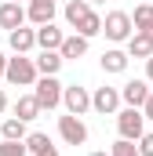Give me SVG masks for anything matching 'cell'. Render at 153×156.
Here are the masks:
<instances>
[{"mask_svg":"<svg viewBox=\"0 0 153 156\" xmlns=\"http://www.w3.org/2000/svg\"><path fill=\"white\" fill-rule=\"evenodd\" d=\"M37 76H40L37 66H33V58H26V55H15V58H7V66H4V80L15 83V87H33Z\"/></svg>","mask_w":153,"mask_h":156,"instance_id":"obj_1","label":"cell"},{"mask_svg":"<svg viewBox=\"0 0 153 156\" xmlns=\"http://www.w3.org/2000/svg\"><path fill=\"white\" fill-rule=\"evenodd\" d=\"M33 98H37L40 113H44V109H58V105H62V83H58V76H37Z\"/></svg>","mask_w":153,"mask_h":156,"instance_id":"obj_2","label":"cell"},{"mask_svg":"<svg viewBox=\"0 0 153 156\" xmlns=\"http://www.w3.org/2000/svg\"><path fill=\"white\" fill-rule=\"evenodd\" d=\"M117 131H120V138H128V142H139L142 138V131H146V116H142V109H117Z\"/></svg>","mask_w":153,"mask_h":156,"instance_id":"obj_3","label":"cell"},{"mask_svg":"<svg viewBox=\"0 0 153 156\" xmlns=\"http://www.w3.org/2000/svg\"><path fill=\"white\" fill-rule=\"evenodd\" d=\"M102 33H106V40H113V44H124V40L135 33L131 29V15L128 11H110L102 18Z\"/></svg>","mask_w":153,"mask_h":156,"instance_id":"obj_4","label":"cell"},{"mask_svg":"<svg viewBox=\"0 0 153 156\" xmlns=\"http://www.w3.org/2000/svg\"><path fill=\"white\" fill-rule=\"evenodd\" d=\"M58 134H62L66 145H84V142H88V127H84V120L73 116V113L58 116Z\"/></svg>","mask_w":153,"mask_h":156,"instance_id":"obj_5","label":"cell"},{"mask_svg":"<svg viewBox=\"0 0 153 156\" xmlns=\"http://www.w3.org/2000/svg\"><path fill=\"white\" fill-rule=\"evenodd\" d=\"M62 105H66V113H73V116H84L88 109H91V94H88V87H62Z\"/></svg>","mask_w":153,"mask_h":156,"instance_id":"obj_6","label":"cell"},{"mask_svg":"<svg viewBox=\"0 0 153 156\" xmlns=\"http://www.w3.org/2000/svg\"><path fill=\"white\" fill-rule=\"evenodd\" d=\"M91 109L102 113V116H113L117 109H120V87H99L91 94Z\"/></svg>","mask_w":153,"mask_h":156,"instance_id":"obj_7","label":"cell"},{"mask_svg":"<svg viewBox=\"0 0 153 156\" xmlns=\"http://www.w3.org/2000/svg\"><path fill=\"white\" fill-rule=\"evenodd\" d=\"M146 94H150V83H146V80H128V83L120 87V102L131 105V109H142Z\"/></svg>","mask_w":153,"mask_h":156,"instance_id":"obj_8","label":"cell"},{"mask_svg":"<svg viewBox=\"0 0 153 156\" xmlns=\"http://www.w3.org/2000/svg\"><path fill=\"white\" fill-rule=\"evenodd\" d=\"M55 11H58V0H29L26 18H29L33 26H44V22H51V18H55Z\"/></svg>","mask_w":153,"mask_h":156,"instance_id":"obj_9","label":"cell"},{"mask_svg":"<svg viewBox=\"0 0 153 156\" xmlns=\"http://www.w3.org/2000/svg\"><path fill=\"white\" fill-rule=\"evenodd\" d=\"M7 44H11V51H15V55H26V51H33V47H37V29L18 26V29H11V33H7Z\"/></svg>","mask_w":153,"mask_h":156,"instance_id":"obj_10","label":"cell"},{"mask_svg":"<svg viewBox=\"0 0 153 156\" xmlns=\"http://www.w3.org/2000/svg\"><path fill=\"white\" fill-rule=\"evenodd\" d=\"M22 22H26V7H22V4H11V0H4V4H0V29H7V33H11V29H18Z\"/></svg>","mask_w":153,"mask_h":156,"instance_id":"obj_11","label":"cell"},{"mask_svg":"<svg viewBox=\"0 0 153 156\" xmlns=\"http://www.w3.org/2000/svg\"><path fill=\"white\" fill-rule=\"evenodd\" d=\"M62 29L55 26V22H44V26H37V47L40 51H58V44H62Z\"/></svg>","mask_w":153,"mask_h":156,"instance_id":"obj_12","label":"cell"},{"mask_svg":"<svg viewBox=\"0 0 153 156\" xmlns=\"http://www.w3.org/2000/svg\"><path fill=\"white\" fill-rule=\"evenodd\" d=\"M99 62H102V69H106V73H124L131 58H128V51H120V47H110V51H102V58H99Z\"/></svg>","mask_w":153,"mask_h":156,"instance_id":"obj_13","label":"cell"},{"mask_svg":"<svg viewBox=\"0 0 153 156\" xmlns=\"http://www.w3.org/2000/svg\"><path fill=\"white\" fill-rule=\"evenodd\" d=\"M58 55H62V62H69V58H84V55H88V40L84 37H66L62 40V44H58Z\"/></svg>","mask_w":153,"mask_h":156,"instance_id":"obj_14","label":"cell"},{"mask_svg":"<svg viewBox=\"0 0 153 156\" xmlns=\"http://www.w3.org/2000/svg\"><path fill=\"white\" fill-rule=\"evenodd\" d=\"M33 66H37L40 76H55L62 69V55L58 51H40V58H33Z\"/></svg>","mask_w":153,"mask_h":156,"instance_id":"obj_15","label":"cell"},{"mask_svg":"<svg viewBox=\"0 0 153 156\" xmlns=\"http://www.w3.org/2000/svg\"><path fill=\"white\" fill-rule=\"evenodd\" d=\"M73 29H76V37H84V40H91V37H99V33H102V18H99V15H95V11H88V15H84V18H80V22H76Z\"/></svg>","mask_w":153,"mask_h":156,"instance_id":"obj_16","label":"cell"},{"mask_svg":"<svg viewBox=\"0 0 153 156\" xmlns=\"http://www.w3.org/2000/svg\"><path fill=\"white\" fill-rule=\"evenodd\" d=\"M124 44H128V58H150L153 55V44L142 37V33H131Z\"/></svg>","mask_w":153,"mask_h":156,"instance_id":"obj_17","label":"cell"},{"mask_svg":"<svg viewBox=\"0 0 153 156\" xmlns=\"http://www.w3.org/2000/svg\"><path fill=\"white\" fill-rule=\"evenodd\" d=\"M150 26H153V4L146 0V4L135 7V15H131V29H135V33H146Z\"/></svg>","mask_w":153,"mask_h":156,"instance_id":"obj_18","label":"cell"},{"mask_svg":"<svg viewBox=\"0 0 153 156\" xmlns=\"http://www.w3.org/2000/svg\"><path fill=\"white\" fill-rule=\"evenodd\" d=\"M15 116H18V120H26V123H29V120H37V116H40L37 98H33V94H22V98L15 102Z\"/></svg>","mask_w":153,"mask_h":156,"instance_id":"obj_19","label":"cell"},{"mask_svg":"<svg viewBox=\"0 0 153 156\" xmlns=\"http://www.w3.org/2000/svg\"><path fill=\"white\" fill-rule=\"evenodd\" d=\"M0 138L22 142V138H26V120H18V116H7L4 123H0Z\"/></svg>","mask_w":153,"mask_h":156,"instance_id":"obj_20","label":"cell"},{"mask_svg":"<svg viewBox=\"0 0 153 156\" xmlns=\"http://www.w3.org/2000/svg\"><path fill=\"white\" fill-rule=\"evenodd\" d=\"M22 142H26V153H29V156H40V153H47V149H51V138H47L44 131H33V134H26Z\"/></svg>","mask_w":153,"mask_h":156,"instance_id":"obj_21","label":"cell"},{"mask_svg":"<svg viewBox=\"0 0 153 156\" xmlns=\"http://www.w3.org/2000/svg\"><path fill=\"white\" fill-rule=\"evenodd\" d=\"M88 11H91V4H88V0H69V4H66V22H69V26H76Z\"/></svg>","mask_w":153,"mask_h":156,"instance_id":"obj_22","label":"cell"},{"mask_svg":"<svg viewBox=\"0 0 153 156\" xmlns=\"http://www.w3.org/2000/svg\"><path fill=\"white\" fill-rule=\"evenodd\" d=\"M0 156H29V153H26V142H11V138H0Z\"/></svg>","mask_w":153,"mask_h":156,"instance_id":"obj_23","label":"cell"},{"mask_svg":"<svg viewBox=\"0 0 153 156\" xmlns=\"http://www.w3.org/2000/svg\"><path fill=\"white\" fill-rule=\"evenodd\" d=\"M110 156H139V145H135V142H128V138H117L113 149H110Z\"/></svg>","mask_w":153,"mask_h":156,"instance_id":"obj_24","label":"cell"},{"mask_svg":"<svg viewBox=\"0 0 153 156\" xmlns=\"http://www.w3.org/2000/svg\"><path fill=\"white\" fill-rule=\"evenodd\" d=\"M139 156H153V131H142V138H139Z\"/></svg>","mask_w":153,"mask_h":156,"instance_id":"obj_25","label":"cell"},{"mask_svg":"<svg viewBox=\"0 0 153 156\" xmlns=\"http://www.w3.org/2000/svg\"><path fill=\"white\" fill-rule=\"evenodd\" d=\"M142 116H146V120H153V91L146 94V102H142Z\"/></svg>","mask_w":153,"mask_h":156,"instance_id":"obj_26","label":"cell"},{"mask_svg":"<svg viewBox=\"0 0 153 156\" xmlns=\"http://www.w3.org/2000/svg\"><path fill=\"white\" fill-rule=\"evenodd\" d=\"M146 83H153V55L146 58Z\"/></svg>","mask_w":153,"mask_h":156,"instance_id":"obj_27","label":"cell"},{"mask_svg":"<svg viewBox=\"0 0 153 156\" xmlns=\"http://www.w3.org/2000/svg\"><path fill=\"white\" fill-rule=\"evenodd\" d=\"M4 109H7V94L0 91V113H4Z\"/></svg>","mask_w":153,"mask_h":156,"instance_id":"obj_28","label":"cell"},{"mask_svg":"<svg viewBox=\"0 0 153 156\" xmlns=\"http://www.w3.org/2000/svg\"><path fill=\"white\" fill-rule=\"evenodd\" d=\"M40 156H58V149H55V145H51V149H47V153H40Z\"/></svg>","mask_w":153,"mask_h":156,"instance_id":"obj_29","label":"cell"},{"mask_svg":"<svg viewBox=\"0 0 153 156\" xmlns=\"http://www.w3.org/2000/svg\"><path fill=\"white\" fill-rule=\"evenodd\" d=\"M142 37H146V40H150V44H153V26H150V29H146V33H142Z\"/></svg>","mask_w":153,"mask_h":156,"instance_id":"obj_30","label":"cell"},{"mask_svg":"<svg viewBox=\"0 0 153 156\" xmlns=\"http://www.w3.org/2000/svg\"><path fill=\"white\" fill-rule=\"evenodd\" d=\"M4 66H7V58H4V55H0V76H4Z\"/></svg>","mask_w":153,"mask_h":156,"instance_id":"obj_31","label":"cell"},{"mask_svg":"<svg viewBox=\"0 0 153 156\" xmlns=\"http://www.w3.org/2000/svg\"><path fill=\"white\" fill-rule=\"evenodd\" d=\"M88 4H106V0H88Z\"/></svg>","mask_w":153,"mask_h":156,"instance_id":"obj_32","label":"cell"},{"mask_svg":"<svg viewBox=\"0 0 153 156\" xmlns=\"http://www.w3.org/2000/svg\"><path fill=\"white\" fill-rule=\"evenodd\" d=\"M91 156H110V153H91Z\"/></svg>","mask_w":153,"mask_h":156,"instance_id":"obj_33","label":"cell"},{"mask_svg":"<svg viewBox=\"0 0 153 156\" xmlns=\"http://www.w3.org/2000/svg\"><path fill=\"white\" fill-rule=\"evenodd\" d=\"M11 4H18V0H11Z\"/></svg>","mask_w":153,"mask_h":156,"instance_id":"obj_34","label":"cell"},{"mask_svg":"<svg viewBox=\"0 0 153 156\" xmlns=\"http://www.w3.org/2000/svg\"><path fill=\"white\" fill-rule=\"evenodd\" d=\"M150 4H153V0H150Z\"/></svg>","mask_w":153,"mask_h":156,"instance_id":"obj_35","label":"cell"}]
</instances>
